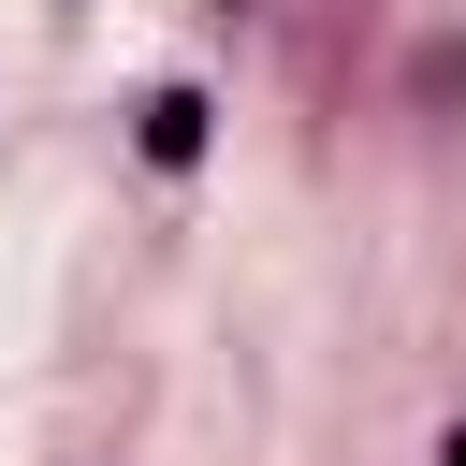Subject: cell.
<instances>
[{
  "label": "cell",
  "instance_id": "6da1fadb",
  "mask_svg": "<svg viewBox=\"0 0 466 466\" xmlns=\"http://www.w3.org/2000/svg\"><path fill=\"white\" fill-rule=\"evenodd\" d=\"M131 146H146V175H204V146H218V102H204L189 73H175V87H146V131H131Z\"/></svg>",
  "mask_w": 466,
  "mask_h": 466
},
{
  "label": "cell",
  "instance_id": "7a4b0ae2",
  "mask_svg": "<svg viewBox=\"0 0 466 466\" xmlns=\"http://www.w3.org/2000/svg\"><path fill=\"white\" fill-rule=\"evenodd\" d=\"M422 466H466V422H437V451H422Z\"/></svg>",
  "mask_w": 466,
  "mask_h": 466
}]
</instances>
